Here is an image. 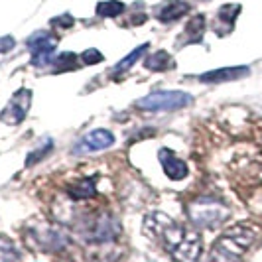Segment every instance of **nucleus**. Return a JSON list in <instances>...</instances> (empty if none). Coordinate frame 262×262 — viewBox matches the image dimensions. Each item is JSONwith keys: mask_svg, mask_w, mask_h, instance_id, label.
<instances>
[{"mask_svg": "<svg viewBox=\"0 0 262 262\" xmlns=\"http://www.w3.org/2000/svg\"><path fill=\"white\" fill-rule=\"evenodd\" d=\"M250 69L247 66L238 67H223V69H215V71H207L203 75H199L201 83H225V81H235V79L247 77Z\"/></svg>", "mask_w": 262, "mask_h": 262, "instance_id": "9d476101", "label": "nucleus"}, {"mask_svg": "<svg viewBox=\"0 0 262 262\" xmlns=\"http://www.w3.org/2000/svg\"><path fill=\"white\" fill-rule=\"evenodd\" d=\"M205 34V16L203 14H195L184 30V36H185V43H199L201 38Z\"/></svg>", "mask_w": 262, "mask_h": 262, "instance_id": "2eb2a0df", "label": "nucleus"}, {"mask_svg": "<svg viewBox=\"0 0 262 262\" xmlns=\"http://www.w3.org/2000/svg\"><path fill=\"white\" fill-rule=\"evenodd\" d=\"M256 238V229L249 227V225H236L227 229L223 235L219 236L217 245H221L225 249H229L231 252H235L238 256H243L247 250L250 249V245Z\"/></svg>", "mask_w": 262, "mask_h": 262, "instance_id": "39448f33", "label": "nucleus"}, {"mask_svg": "<svg viewBox=\"0 0 262 262\" xmlns=\"http://www.w3.org/2000/svg\"><path fill=\"white\" fill-rule=\"evenodd\" d=\"M124 10H126V6L120 0H105V2H99L97 4V14L101 18H117Z\"/></svg>", "mask_w": 262, "mask_h": 262, "instance_id": "a211bd4d", "label": "nucleus"}, {"mask_svg": "<svg viewBox=\"0 0 262 262\" xmlns=\"http://www.w3.org/2000/svg\"><path fill=\"white\" fill-rule=\"evenodd\" d=\"M144 20H146V16H144V14H140V16L136 14V16H134V18H132V20H130V24H132V26H136V24H142Z\"/></svg>", "mask_w": 262, "mask_h": 262, "instance_id": "a878e982", "label": "nucleus"}, {"mask_svg": "<svg viewBox=\"0 0 262 262\" xmlns=\"http://www.w3.org/2000/svg\"><path fill=\"white\" fill-rule=\"evenodd\" d=\"M187 217L197 229H217L229 217V207L215 197H199L187 203Z\"/></svg>", "mask_w": 262, "mask_h": 262, "instance_id": "f03ea898", "label": "nucleus"}, {"mask_svg": "<svg viewBox=\"0 0 262 262\" xmlns=\"http://www.w3.org/2000/svg\"><path fill=\"white\" fill-rule=\"evenodd\" d=\"M28 50L32 52V66L46 67L52 61V53L57 46V38L52 32H36L34 36L28 38Z\"/></svg>", "mask_w": 262, "mask_h": 262, "instance_id": "423d86ee", "label": "nucleus"}, {"mask_svg": "<svg viewBox=\"0 0 262 262\" xmlns=\"http://www.w3.org/2000/svg\"><path fill=\"white\" fill-rule=\"evenodd\" d=\"M115 144V134L105 128H97L91 130L89 134L83 136V140L79 142V146H75V154H83V152H95V150H105Z\"/></svg>", "mask_w": 262, "mask_h": 262, "instance_id": "6e6552de", "label": "nucleus"}, {"mask_svg": "<svg viewBox=\"0 0 262 262\" xmlns=\"http://www.w3.org/2000/svg\"><path fill=\"white\" fill-rule=\"evenodd\" d=\"M0 262H20V254L14 249V243L6 236H0Z\"/></svg>", "mask_w": 262, "mask_h": 262, "instance_id": "412c9836", "label": "nucleus"}, {"mask_svg": "<svg viewBox=\"0 0 262 262\" xmlns=\"http://www.w3.org/2000/svg\"><path fill=\"white\" fill-rule=\"evenodd\" d=\"M66 193L69 195V199L73 201H87L97 195V185L95 180L91 178H85V180H77V182H71L66 185Z\"/></svg>", "mask_w": 262, "mask_h": 262, "instance_id": "ddd939ff", "label": "nucleus"}, {"mask_svg": "<svg viewBox=\"0 0 262 262\" xmlns=\"http://www.w3.org/2000/svg\"><path fill=\"white\" fill-rule=\"evenodd\" d=\"M52 63H53V73H67V71L77 69L79 59L75 53L63 52V53H59V55H55Z\"/></svg>", "mask_w": 262, "mask_h": 262, "instance_id": "f3484780", "label": "nucleus"}, {"mask_svg": "<svg viewBox=\"0 0 262 262\" xmlns=\"http://www.w3.org/2000/svg\"><path fill=\"white\" fill-rule=\"evenodd\" d=\"M73 24H75V20H73V16H71V14H63V16H57V18H53L52 20V26L63 28V30L71 28Z\"/></svg>", "mask_w": 262, "mask_h": 262, "instance_id": "b1692460", "label": "nucleus"}, {"mask_svg": "<svg viewBox=\"0 0 262 262\" xmlns=\"http://www.w3.org/2000/svg\"><path fill=\"white\" fill-rule=\"evenodd\" d=\"M144 67L148 71H170L176 67V61L171 59V55L164 50L156 52L154 55H148L144 61Z\"/></svg>", "mask_w": 262, "mask_h": 262, "instance_id": "4468645a", "label": "nucleus"}, {"mask_svg": "<svg viewBox=\"0 0 262 262\" xmlns=\"http://www.w3.org/2000/svg\"><path fill=\"white\" fill-rule=\"evenodd\" d=\"M148 48H150L148 43H142L140 48H136L134 52L128 53V55H126L124 59H120V61H118L117 66H115V73H122V71H126V69H130V67L134 66V63H136V61H138V59H140L142 55H144L146 50H148Z\"/></svg>", "mask_w": 262, "mask_h": 262, "instance_id": "aec40b11", "label": "nucleus"}, {"mask_svg": "<svg viewBox=\"0 0 262 262\" xmlns=\"http://www.w3.org/2000/svg\"><path fill=\"white\" fill-rule=\"evenodd\" d=\"M38 236V245L43 250H59L67 245V235L63 229L57 227H46V231H34Z\"/></svg>", "mask_w": 262, "mask_h": 262, "instance_id": "9b49d317", "label": "nucleus"}, {"mask_svg": "<svg viewBox=\"0 0 262 262\" xmlns=\"http://www.w3.org/2000/svg\"><path fill=\"white\" fill-rule=\"evenodd\" d=\"M203 262H241V256L215 243V247L209 250V254L205 256Z\"/></svg>", "mask_w": 262, "mask_h": 262, "instance_id": "6ab92c4d", "label": "nucleus"}, {"mask_svg": "<svg viewBox=\"0 0 262 262\" xmlns=\"http://www.w3.org/2000/svg\"><path fill=\"white\" fill-rule=\"evenodd\" d=\"M105 57H103V53L99 52V50H85V52L81 53V61L83 63H87V66H97V63H101Z\"/></svg>", "mask_w": 262, "mask_h": 262, "instance_id": "5701e85b", "label": "nucleus"}, {"mask_svg": "<svg viewBox=\"0 0 262 262\" xmlns=\"http://www.w3.org/2000/svg\"><path fill=\"white\" fill-rule=\"evenodd\" d=\"M238 12H241V4H225V6H221L219 12H217V28L227 26V34H229L233 30V26H235V20Z\"/></svg>", "mask_w": 262, "mask_h": 262, "instance_id": "dca6fc26", "label": "nucleus"}, {"mask_svg": "<svg viewBox=\"0 0 262 262\" xmlns=\"http://www.w3.org/2000/svg\"><path fill=\"white\" fill-rule=\"evenodd\" d=\"M189 12V4L184 0H166L164 4H160L156 10V18L164 24L176 22L180 18H184Z\"/></svg>", "mask_w": 262, "mask_h": 262, "instance_id": "f8f14e48", "label": "nucleus"}, {"mask_svg": "<svg viewBox=\"0 0 262 262\" xmlns=\"http://www.w3.org/2000/svg\"><path fill=\"white\" fill-rule=\"evenodd\" d=\"M14 46H16V41H14L12 36H4V38H0V53H8Z\"/></svg>", "mask_w": 262, "mask_h": 262, "instance_id": "393cba45", "label": "nucleus"}, {"mask_svg": "<svg viewBox=\"0 0 262 262\" xmlns=\"http://www.w3.org/2000/svg\"><path fill=\"white\" fill-rule=\"evenodd\" d=\"M144 229L154 241L164 245L176 262H195L201 254V235L197 231L185 229L166 213H150L144 219Z\"/></svg>", "mask_w": 262, "mask_h": 262, "instance_id": "f257e3e1", "label": "nucleus"}, {"mask_svg": "<svg viewBox=\"0 0 262 262\" xmlns=\"http://www.w3.org/2000/svg\"><path fill=\"white\" fill-rule=\"evenodd\" d=\"M32 105V91L30 89H18L10 99V103L4 106V111L0 113V120L6 124H20L26 118L28 111Z\"/></svg>", "mask_w": 262, "mask_h": 262, "instance_id": "0eeeda50", "label": "nucleus"}, {"mask_svg": "<svg viewBox=\"0 0 262 262\" xmlns=\"http://www.w3.org/2000/svg\"><path fill=\"white\" fill-rule=\"evenodd\" d=\"M83 235L87 236L89 245H113L120 235V223L111 213H99L89 219Z\"/></svg>", "mask_w": 262, "mask_h": 262, "instance_id": "20e7f679", "label": "nucleus"}, {"mask_svg": "<svg viewBox=\"0 0 262 262\" xmlns=\"http://www.w3.org/2000/svg\"><path fill=\"white\" fill-rule=\"evenodd\" d=\"M193 103V97L185 91H154L142 97L136 106L140 111L150 113H164V111H178Z\"/></svg>", "mask_w": 262, "mask_h": 262, "instance_id": "7ed1b4c3", "label": "nucleus"}, {"mask_svg": "<svg viewBox=\"0 0 262 262\" xmlns=\"http://www.w3.org/2000/svg\"><path fill=\"white\" fill-rule=\"evenodd\" d=\"M52 146H53V142L52 140H48V142H43V144L39 146V148H36L34 152H30L28 154V158H26V166L30 168V166H36L39 160L43 156H48V152L52 150Z\"/></svg>", "mask_w": 262, "mask_h": 262, "instance_id": "4be33fe9", "label": "nucleus"}, {"mask_svg": "<svg viewBox=\"0 0 262 262\" xmlns=\"http://www.w3.org/2000/svg\"><path fill=\"white\" fill-rule=\"evenodd\" d=\"M158 160H160V164L164 168V173L170 178L171 182H182V180L187 178V173H189L187 164H185L182 158L176 156L171 150L162 148L160 154H158Z\"/></svg>", "mask_w": 262, "mask_h": 262, "instance_id": "1a4fd4ad", "label": "nucleus"}]
</instances>
